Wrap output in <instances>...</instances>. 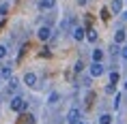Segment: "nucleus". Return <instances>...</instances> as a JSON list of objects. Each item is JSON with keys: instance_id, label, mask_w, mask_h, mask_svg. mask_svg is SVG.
<instances>
[{"instance_id": "obj_1", "label": "nucleus", "mask_w": 127, "mask_h": 124, "mask_svg": "<svg viewBox=\"0 0 127 124\" xmlns=\"http://www.w3.org/2000/svg\"><path fill=\"white\" fill-rule=\"evenodd\" d=\"M24 109H26V101H24L20 94H15V96L11 98V111H13V113H24Z\"/></svg>"}, {"instance_id": "obj_2", "label": "nucleus", "mask_w": 127, "mask_h": 124, "mask_svg": "<svg viewBox=\"0 0 127 124\" xmlns=\"http://www.w3.org/2000/svg\"><path fill=\"white\" fill-rule=\"evenodd\" d=\"M67 122H69V124H78V122H82V111L78 109V107H71V109H69V113H67Z\"/></svg>"}, {"instance_id": "obj_3", "label": "nucleus", "mask_w": 127, "mask_h": 124, "mask_svg": "<svg viewBox=\"0 0 127 124\" xmlns=\"http://www.w3.org/2000/svg\"><path fill=\"white\" fill-rule=\"evenodd\" d=\"M37 36H39V41H43V43H45V41H50V36H52V26H41L39 30H37Z\"/></svg>"}, {"instance_id": "obj_4", "label": "nucleus", "mask_w": 127, "mask_h": 124, "mask_svg": "<svg viewBox=\"0 0 127 124\" xmlns=\"http://www.w3.org/2000/svg\"><path fill=\"white\" fill-rule=\"evenodd\" d=\"M84 39H86V28L75 26V28H73V41H75V43H82Z\"/></svg>"}, {"instance_id": "obj_5", "label": "nucleus", "mask_w": 127, "mask_h": 124, "mask_svg": "<svg viewBox=\"0 0 127 124\" xmlns=\"http://www.w3.org/2000/svg\"><path fill=\"white\" fill-rule=\"evenodd\" d=\"M103 75V64L101 62H93L91 64V77H101Z\"/></svg>"}, {"instance_id": "obj_6", "label": "nucleus", "mask_w": 127, "mask_h": 124, "mask_svg": "<svg viewBox=\"0 0 127 124\" xmlns=\"http://www.w3.org/2000/svg\"><path fill=\"white\" fill-rule=\"evenodd\" d=\"M110 11L114 15H121L123 13V0H112V4H110Z\"/></svg>"}, {"instance_id": "obj_7", "label": "nucleus", "mask_w": 127, "mask_h": 124, "mask_svg": "<svg viewBox=\"0 0 127 124\" xmlns=\"http://www.w3.org/2000/svg\"><path fill=\"white\" fill-rule=\"evenodd\" d=\"M56 7V0H39V9L41 11H50Z\"/></svg>"}, {"instance_id": "obj_8", "label": "nucleus", "mask_w": 127, "mask_h": 124, "mask_svg": "<svg viewBox=\"0 0 127 124\" xmlns=\"http://www.w3.org/2000/svg\"><path fill=\"white\" fill-rule=\"evenodd\" d=\"M24 84L30 86V88H34V86H37V75H34V73H26V75H24Z\"/></svg>"}, {"instance_id": "obj_9", "label": "nucleus", "mask_w": 127, "mask_h": 124, "mask_svg": "<svg viewBox=\"0 0 127 124\" xmlns=\"http://www.w3.org/2000/svg\"><path fill=\"white\" fill-rule=\"evenodd\" d=\"M123 41H125V30H123V28H116V32H114V43L121 45Z\"/></svg>"}, {"instance_id": "obj_10", "label": "nucleus", "mask_w": 127, "mask_h": 124, "mask_svg": "<svg viewBox=\"0 0 127 124\" xmlns=\"http://www.w3.org/2000/svg\"><path fill=\"white\" fill-rule=\"evenodd\" d=\"M60 101V92H56V90H52L50 94H47V103L50 105H54V103H58Z\"/></svg>"}, {"instance_id": "obj_11", "label": "nucleus", "mask_w": 127, "mask_h": 124, "mask_svg": "<svg viewBox=\"0 0 127 124\" xmlns=\"http://www.w3.org/2000/svg\"><path fill=\"white\" fill-rule=\"evenodd\" d=\"M93 62H103V49H99V47L93 49Z\"/></svg>"}, {"instance_id": "obj_12", "label": "nucleus", "mask_w": 127, "mask_h": 124, "mask_svg": "<svg viewBox=\"0 0 127 124\" xmlns=\"http://www.w3.org/2000/svg\"><path fill=\"white\" fill-rule=\"evenodd\" d=\"M86 41H91V43L97 41V30L95 28H86Z\"/></svg>"}, {"instance_id": "obj_13", "label": "nucleus", "mask_w": 127, "mask_h": 124, "mask_svg": "<svg viewBox=\"0 0 127 124\" xmlns=\"http://www.w3.org/2000/svg\"><path fill=\"white\" fill-rule=\"evenodd\" d=\"M99 124H112V116H110V113H101L99 116Z\"/></svg>"}, {"instance_id": "obj_14", "label": "nucleus", "mask_w": 127, "mask_h": 124, "mask_svg": "<svg viewBox=\"0 0 127 124\" xmlns=\"http://www.w3.org/2000/svg\"><path fill=\"white\" fill-rule=\"evenodd\" d=\"M2 77L7 79V81L13 77V73H11V66H9V64H7V66H2Z\"/></svg>"}, {"instance_id": "obj_15", "label": "nucleus", "mask_w": 127, "mask_h": 124, "mask_svg": "<svg viewBox=\"0 0 127 124\" xmlns=\"http://www.w3.org/2000/svg\"><path fill=\"white\" fill-rule=\"evenodd\" d=\"M119 79H121L119 71H112V73H110V84H112V86H116V84H119Z\"/></svg>"}, {"instance_id": "obj_16", "label": "nucleus", "mask_w": 127, "mask_h": 124, "mask_svg": "<svg viewBox=\"0 0 127 124\" xmlns=\"http://www.w3.org/2000/svg\"><path fill=\"white\" fill-rule=\"evenodd\" d=\"M82 71H84V62H82V60H78V62L73 64V73H82Z\"/></svg>"}, {"instance_id": "obj_17", "label": "nucleus", "mask_w": 127, "mask_h": 124, "mask_svg": "<svg viewBox=\"0 0 127 124\" xmlns=\"http://www.w3.org/2000/svg\"><path fill=\"white\" fill-rule=\"evenodd\" d=\"M9 90H11V92H13V90H17V79H15V77H11V79H9Z\"/></svg>"}, {"instance_id": "obj_18", "label": "nucleus", "mask_w": 127, "mask_h": 124, "mask_svg": "<svg viewBox=\"0 0 127 124\" xmlns=\"http://www.w3.org/2000/svg\"><path fill=\"white\" fill-rule=\"evenodd\" d=\"M112 105H114V107H116V109H119V107H121V94H119V92H116V96H114Z\"/></svg>"}, {"instance_id": "obj_19", "label": "nucleus", "mask_w": 127, "mask_h": 124, "mask_svg": "<svg viewBox=\"0 0 127 124\" xmlns=\"http://www.w3.org/2000/svg\"><path fill=\"white\" fill-rule=\"evenodd\" d=\"M7 53H9V49H7L4 45H0V60H2V58H7Z\"/></svg>"}, {"instance_id": "obj_20", "label": "nucleus", "mask_w": 127, "mask_h": 124, "mask_svg": "<svg viewBox=\"0 0 127 124\" xmlns=\"http://www.w3.org/2000/svg\"><path fill=\"white\" fill-rule=\"evenodd\" d=\"M106 92H108V94H114V92H116V86L108 84V86H106Z\"/></svg>"}, {"instance_id": "obj_21", "label": "nucleus", "mask_w": 127, "mask_h": 124, "mask_svg": "<svg viewBox=\"0 0 127 124\" xmlns=\"http://www.w3.org/2000/svg\"><path fill=\"white\" fill-rule=\"evenodd\" d=\"M121 58H123V60L127 62V45H123V47H121Z\"/></svg>"}, {"instance_id": "obj_22", "label": "nucleus", "mask_w": 127, "mask_h": 124, "mask_svg": "<svg viewBox=\"0 0 127 124\" xmlns=\"http://www.w3.org/2000/svg\"><path fill=\"white\" fill-rule=\"evenodd\" d=\"M9 13V4H2V7H0V15H7Z\"/></svg>"}, {"instance_id": "obj_23", "label": "nucleus", "mask_w": 127, "mask_h": 124, "mask_svg": "<svg viewBox=\"0 0 127 124\" xmlns=\"http://www.w3.org/2000/svg\"><path fill=\"white\" fill-rule=\"evenodd\" d=\"M75 2H78V4H80V7H84V4H86L88 0H75Z\"/></svg>"}, {"instance_id": "obj_24", "label": "nucleus", "mask_w": 127, "mask_h": 124, "mask_svg": "<svg viewBox=\"0 0 127 124\" xmlns=\"http://www.w3.org/2000/svg\"><path fill=\"white\" fill-rule=\"evenodd\" d=\"M121 19H125V21H127V11H123V13H121Z\"/></svg>"}, {"instance_id": "obj_25", "label": "nucleus", "mask_w": 127, "mask_h": 124, "mask_svg": "<svg viewBox=\"0 0 127 124\" xmlns=\"http://www.w3.org/2000/svg\"><path fill=\"white\" fill-rule=\"evenodd\" d=\"M123 88H125V90H127V79H125V84H123Z\"/></svg>"}, {"instance_id": "obj_26", "label": "nucleus", "mask_w": 127, "mask_h": 124, "mask_svg": "<svg viewBox=\"0 0 127 124\" xmlns=\"http://www.w3.org/2000/svg\"><path fill=\"white\" fill-rule=\"evenodd\" d=\"M78 124H88V122H78Z\"/></svg>"}]
</instances>
